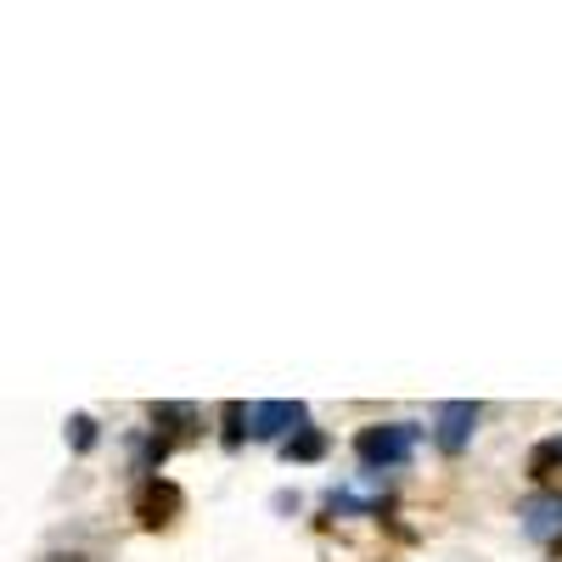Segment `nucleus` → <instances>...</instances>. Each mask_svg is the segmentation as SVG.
I'll use <instances>...</instances> for the list:
<instances>
[{"label": "nucleus", "instance_id": "10", "mask_svg": "<svg viewBox=\"0 0 562 562\" xmlns=\"http://www.w3.org/2000/svg\"><path fill=\"white\" fill-rule=\"evenodd\" d=\"M243 434H248V405L231 400L225 405V445H243Z\"/></svg>", "mask_w": 562, "mask_h": 562}, {"label": "nucleus", "instance_id": "8", "mask_svg": "<svg viewBox=\"0 0 562 562\" xmlns=\"http://www.w3.org/2000/svg\"><path fill=\"white\" fill-rule=\"evenodd\" d=\"M562 467V439H546V445H535V456H529V473L535 479H551Z\"/></svg>", "mask_w": 562, "mask_h": 562}, {"label": "nucleus", "instance_id": "5", "mask_svg": "<svg viewBox=\"0 0 562 562\" xmlns=\"http://www.w3.org/2000/svg\"><path fill=\"white\" fill-rule=\"evenodd\" d=\"M518 518H524V529H529L535 540H557V535H562V495H557V490L529 495V501L518 506Z\"/></svg>", "mask_w": 562, "mask_h": 562}, {"label": "nucleus", "instance_id": "11", "mask_svg": "<svg viewBox=\"0 0 562 562\" xmlns=\"http://www.w3.org/2000/svg\"><path fill=\"white\" fill-rule=\"evenodd\" d=\"M551 551H557V562H562V535H557V540H551Z\"/></svg>", "mask_w": 562, "mask_h": 562}, {"label": "nucleus", "instance_id": "9", "mask_svg": "<svg viewBox=\"0 0 562 562\" xmlns=\"http://www.w3.org/2000/svg\"><path fill=\"white\" fill-rule=\"evenodd\" d=\"M68 445H74L79 456H85V450H97V416H85V411L68 416Z\"/></svg>", "mask_w": 562, "mask_h": 562}, {"label": "nucleus", "instance_id": "3", "mask_svg": "<svg viewBox=\"0 0 562 562\" xmlns=\"http://www.w3.org/2000/svg\"><path fill=\"white\" fill-rule=\"evenodd\" d=\"M479 405L473 400H450V405H439L434 411V445L445 450V456H461L467 450V439H473V428H479Z\"/></svg>", "mask_w": 562, "mask_h": 562}, {"label": "nucleus", "instance_id": "6", "mask_svg": "<svg viewBox=\"0 0 562 562\" xmlns=\"http://www.w3.org/2000/svg\"><path fill=\"white\" fill-rule=\"evenodd\" d=\"M192 422H198V411H192V405H153V434H158L164 445L192 439Z\"/></svg>", "mask_w": 562, "mask_h": 562}, {"label": "nucleus", "instance_id": "2", "mask_svg": "<svg viewBox=\"0 0 562 562\" xmlns=\"http://www.w3.org/2000/svg\"><path fill=\"white\" fill-rule=\"evenodd\" d=\"M180 506H186V495H180V484H169V479H147L135 490V518H140V529H169L175 518H180Z\"/></svg>", "mask_w": 562, "mask_h": 562}, {"label": "nucleus", "instance_id": "1", "mask_svg": "<svg viewBox=\"0 0 562 562\" xmlns=\"http://www.w3.org/2000/svg\"><path fill=\"white\" fill-rule=\"evenodd\" d=\"M422 445L416 422H371L355 434V456L366 461V473H383V467H405Z\"/></svg>", "mask_w": 562, "mask_h": 562}, {"label": "nucleus", "instance_id": "4", "mask_svg": "<svg viewBox=\"0 0 562 562\" xmlns=\"http://www.w3.org/2000/svg\"><path fill=\"white\" fill-rule=\"evenodd\" d=\"M310 411L299 400H259L248 405V439H281L288 428H304Z\"/></svg>", "mask_w": 562, "mask_h": 562}, {"label": "nucleus", "instance_id": "7", "mask_svg": "<svg viewBox=\"0 0 562 562\" xmlns=\"http://www.w3.org/2000/svg\"><path fill=\"white\" fill-rule=\"evenodd\" d=\"M326 456V434L321 428H310V422H304V428H293L288 439H281V461H321Z\"/></svg>", "mask_w": 562, "mask_h": 562}]
</instances>
